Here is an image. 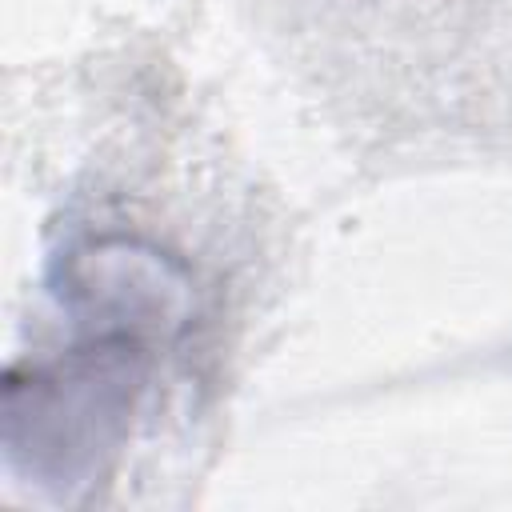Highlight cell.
<instances>
[{
  "label": "cell",
  "instance_id": "obj_1",
  "mask_svg": "<svg viewBox=\"0 0 512 512\" xmlns=\"http://www.w3.org/2000/svg\"><path fill=\"white\" fill-rule=\"evenodd\" d=\"M68 344L4 376V452L20 476L72 496L120 452L160 352L192 320L184 264L144 240L72 248L52 280Z\"/></svg>",
  "mask_w": 512,
  "mask_h": 512
}]
</instances>
